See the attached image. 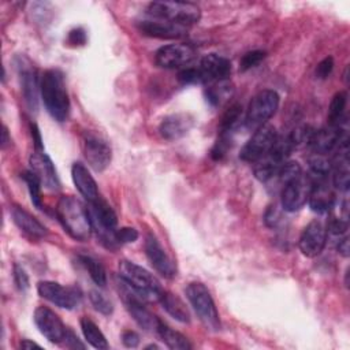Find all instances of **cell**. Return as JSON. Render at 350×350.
I'll return each mask as SVG.
<instances>
[{
  "label": "cell",
  "mask_w": 350,
  "mask_h": 350,
  "mask_svg": "<svg viewBox=\"0 0 350 350\" xmlns=\"http://www.w3.org/2000/svg\"><path fill=\"white\" fill-rule=\"evenodd\" d=\"M40 82L41 97L49 115L57 122L66 120L70 112V98L63 72L57 68L46 70Z\"/></svg>",
  "instance_id": "6da1fadb"
},
{
  "label": "cell",
  "mask_w": 350,
  "mask_h": 350,
  "mask_svg": "<svg viewBox=\"0 0 350 350\" xmlns=\"http://www.w3.org/2000/svg\"><path fill=\"white\" fill-rule=\"evenodd\" d=\"M56 216L64 231L77 241L89 239L93 228L88 208L72 196H63L56 205Z\"/></svg>",
  "instance_id": "7a4b0ae2"
},
{
  "label": "cell",
  "mask_w": 350,
  "mask_h": 350,
  "mask_svg": "<svg viewBox=\"0 0 350 350\" xmlns=\"http://www.w3.org/2000/svg\"><path fill=\"white\" fill-rule=\"evenodd\" d=\"M119 276L144 301H159L164 291L160 282L149 271L133 261L122 260L119 262Z\"/></svg>",
  "instance_id": "3957f363"
},
{
  "label": "cell",
  "mask_w": 350,
  "mask_h": 350,
  "mask_svg": "<svg viewBox=\"0 0 350 350\" xmlns=\"http://www.w3.org/2000/svg\"><path fill=\"white\" fill-rule=\"evenodd\" d=\"M88 213L90 217L92 228L96 232L98 241L107 249H116L119 246L116 241L118 217L109 204L101 197L88 202Z\"/></svg>",
  "instance_id": "277c9868"
},
{
  "label": "cell",
  "mask_w": 350,
  "mask_h": 350,
  "mask_svg": "<svg viewBox=\"0 0 350 350\" xmlns=\"http://www.w3.org/2000/svg\"><path fill=\"white\" fill-rule=\"evenodd\" d=\"M146 14L149 18L168 21L185 27L197 23L201 18L200 7L189 1H152Z\"/></svg>",
  "instance_id": "5b68a950"
},
{
  "label": "cell",
  "mask_w": 350,
  "mask_h": 350,
  "mask_svg": "<svg viewBox=\"0 0 350 350\" xmlns=\"http://www.w3.org/2000/svg\"><path fill=\"white\" fill-rule=\"evenodd\" d=\"M186 297L193 306L194 312L197 313L201 323L212 331L220 329V319L219 313L215 305V301L209 293V290L205 287L201 282H191L187 284Z\"/></svg>",
  "instance_id": "8992f818"
},
{
  "label": "cell",
  "mask_w": 350,
  "mask_h": 350,
  "mask_svg": "<svg viewBox=\"0 0 350 350\" xmlns=\"http://www.w3.org/2000/svg\"><path fill=\"white\" fill-rule=\"evenodd\" d=\"M279 107V94L272 89H265L258 92L250 101L246 115L245 124L250 130H256L264 124L275 115Z\"/></svg>",
  "instance_id": "52a82bcc"
},
{
  "label": "cell",
  "mask_w": 350,
  "mask_h": 350,
  "mask_svg": "<svg viewBox=\"0 0 350 350\" xmlns=\"http://www.w3.org/2000/svg\"><path fill=\"white\" fill-rule=\"evenodd\" d=\"M278 138L276 129L271 124H264L254 130V134L250 137V139L243 145L241 150V159L243 161L254 164L264 156L269 153L272 149L275 141Z\"/></svg>",
  "instance_id": "ba28073f"
},
{
  "label": "cell",
  "mask_w": 350,
  "mask_h": 350,
  "mask_svg": "<svg viewBox=\"0 0 350 350\" xmlns=\"http://www.w3.org/2000/svg\"><path fill=\"white\" fill-rule=\"evenodd\" d=\"M37 291L44 299L68 310L77 308L82 301V293L79 288L74 286H63L52 280L40 282L37 284Z\"/></svg>",
  "instance_id": "9c48e42d"
},
{
  "label": "cell",
  "mask_w": 350,
  "mask_h": 350,
  "mask_svg": "<svg viewBox=\"0 0 350 350\" xmlns=\"http://www.w3.org/2000/svg\"><path fill=\"white\" fill-rule=\"evenodd\" d=\"M82 149L88 164L97 172L104 171L112 159L109 144L93 131H86L82 138Z\"/></svg>",
  "instance_id": "30bf717a"
},
{
  "label": "cell",
  "mask_w": 350,
  "mask_h": 350,
  "mask_svg": "<svg viewBox=\"0 0 350 350\" xmlns=\"http://www.w3.org/2000/svg\"><path fill=\"white\" fill-rule=\"evenodd\" d=\"M196 49L190 44H168L157 49L154 62L163 68H185L196 59Z\"/></svg>",
  "instance_id": "8fae6325"
},
{
  "label": "cell",
  "mask_w": 350,
  "mask_h": 350,
  "mask_svg": "<svg viewBox=\"0 0 350 350\" xmlns=\"http://www.w3.org/2000/svg\"><path fill=\"white\" fill-rule=\"evenodd\" d=\"M342 123H339L338 126L328 124L327 127L313 130L308 144V146H310L313 153L325 156L327 153L334 152L340 142L347 141L346 129H343Z\"/></svg>",
  "instance_id": "7c38bea8"
},
{
  "label": "cell",
  "mask_w": 350,
  "mask_h": 350,
  "mask_svg": "<svg viewBox=\"0 0 350 350\" xmlns=\"http://www.w3.org/2000/svg\"><path fill=\"white\" fill-rule=\"evenodd\" d=\"M313 180L310 176L301 175L282 187V208L287 212L299 211L309 198Z\"/></svg>",
  "instance_id": "4fadbf2b"
},
{
  "label": "cell",
  "mask_w": 350,
  "mask_h": 350,
  "mask_svg": "<svg viewBox=\"0 0 350 350\" xmlns=\"http://www.w3.org/2000/svg\"><path fill=\"white\" fill-rule=\"evenodd\" d=\"M34 324L51 343H63L67 332V327L60 317L46 306H38L34 310Z\"/></svg>",
  "instance_id": "5bb4252c"
},
{
  "label": "cell",
  "mask_w": 350,
  "mask_h": 350,
  "mask_svg": "<svg viewBox=\"0 0 350 350\" xmlns=\"http://www.w3.org/2000/svg\"><path fill=\"white\" fill-rule=\"evenodd\" d=\"M16 66H18V74H19L22 94H23V98L26 101V105L30 111H37L38 92H40V85H41V82H38L37 70L23 56H19L16 59Z\"/></svg>",
  "instance_id": "9a60e30c"
},
{
  "label": "cell",
  "mask_w": 350,
  "mask_h": 350,
  "mask_svg": "<svg viewBox=\"0 0 350 350\" xmlns=\"http://www.w3.org/2000/svg\"><path fill=\"white\" fill-rule=\"evenodd\" d=\"M124 284V283H123ZM126 286V293L123 295V301H124V306L127 309V312L130 313V316L134 319V321L144 328L145 331L149 332H154L157 331L160 319L157 316H154L145 305H144V299L139 298L127 284Z\"/></svg>",
  "instance_id": "2e32d148"
},
{
  "label": "cell",
  "mask_w": 350,
  "mask_h": 350,
  "mask_svg": "<svg viewBox=\"0 0 350 350\" xmlns=\"http://www.w3.org/2000/svg\"><path fill=\"white\" fill-rule=\"evenodd\" d=\"M327 227L317 219L312 220L302 231L298 246L304 256L316 257L319 256L327 243Z\"/></svg>",
  "instance_id": "e0dca14e"
},
{
  "label": "cell",
  "mask_w": 350,
  "mask_h": 350,
  "mask_svg": "<svg viewBox=\"0 0 350 350\" xmlns=\"http://www.w3.org/2000/svg\"><path fill=\"white\" fill-rule=\"evenodd\" d=\"M145 254L152 267L164 278L172 279L176 275V267L164 247L153 234H148L145 238Z\"/></svg>",
  "instance_id": "ac0fdd59"
},
{
  "label": "cell",
  "mask_w": 350,
  "mask_h": 350,
  "mask_svg": "<svg viewBox=\"0 0 350 350\" xmlns=\"http://www.w3.org/2000/svg\"><path fill=\"white\" fill-rule=\"evenodd\" d=\"M197 70L201 78V83L206 85L215 81L228 79L231 72V63L224 56L209 53L201 59Z\"/></svg>",
  "instance_id": "d6986e66"
},
{
  "label": "cell",
  "mask_w": 350,
  "mask_h": 350,
  "mask_svg": "<svg viewBox=\"0 0 350 350\" xmlns=\"http://www.w3.org/2000/svg\"><path fill=\"white\" fill-rule=\"evenodd\" d=\"M30 171L38 178L41 185L48 190H59L60 182L57 178L56 168L42 150H36L30 156Z\"/></svg>",
  "instance_id": "ffe728a7"
},
{
  "label": "cell",
  "mask_w": 350,
  "mask_h": 350,
  "mask_svg": "<svg viewBox=\"0 0 350 350\" xmlns=\"http://www.w3.org/2000/svg\"><path fill=\"white\" fill-rule=\"evenodd\" d=\"M138 29L142 34L148 37H154V38H163V40H174V38H180L185 34H187V27L157 19V18H149L138 22Z\"/></svg>",
  "instance_id": "44dd1931"
},
{
  "label": "cell",
  "mask_w": 350,
  "mask_h": 350,
  "mask_svg": "<svg viewBox=\"0 0 350 350\" xmlns=\"http://www.w3.org/2000/svg\"><path fill=\"white\" fill-rule=\"evenodd\" d=\"M193 126L194 118L190 113L179 112L165 116L159 126V133L167 141H176L185 137Z\"/></svg>",
  "instance_id": "7402d4cb"
},
{
  "label": "cell",
  "mask_w": 350,
  "mask_h": 350,
  "mask_svg": "<svg viewBox=\"0 0 350 350\" xmlns=\"http://www.w3.org/2000/svg\"><path fill=\"white\" fill-rule=\"evenodd\" d=\"M71 178L72 182L75 185V187L78 189V191L81 193V196L89 202V201H94L96 198L100 197L98 193V187L97 183L94 180V178L90 175L89 170L79 161L74 163L71 167Z\"/></svg>",
  "instance_id": "603a6c76"
},
{
  "label": "cell",
  "mask_w": 350,
  "mask_h": 350,
  "mask_svg": "<svg viewBox=\"0 0 350 350\" xmlns=\"http://www.w3.org/2000/svg\"><path fill=\"white\" fill-rule=\"evenodd\" d=\"M11 217L16 227L31 238H44L48 234L46 227L19 205H14L11 208Z\"/></svg>",
  "instance_id": "cb8c5ba5"
},
{
  "label": "cell",
  "mask_w": 350,
  "mask_h": 350,
  "mask_svg": "<svg viewBox=\"0 0 350 350\" xmlns=\"http://www.w3.org/2000/svg\"><path fill=\"white\" fill-rule=\"evenodd\" d=\"M334 201H335V197L332 191L328 189V186L323 180L313 182V186L308 198L309 206L313 212H317V213L328 212L334 206Z\"/></svg>",
  "instance_id": "d4e9b609"
},
{
  "label": "cell",
  "mask_w": 350,
  "mask_h": 350,
  "mask_svg": "<svg viewBox=\"0 0 350 350\" xmlns=\"http://www.w3.org/2000/svg\"><path fill=\"white\" fill-rule=\"evenodd\" d=\"M232 93H234V85L230 82V79H221V81L206 83V88L204 90L205 98L208 104H211L212 107L223 105L230 100Z\"/></svg>",
  "instance_id": "484cf974"
},
{
  "label": "cell",
  "mask_w": 350,
  "mask_h": 350,
  "mask_svg": "<svg viewBox=\"0 0 350 350\" xmlns=\"http://www.w3.org/2000/svg\"><path fill=\"white\" fill-rule=\"evenodd\" d=\"M159 301L163 305L164 310L170 316H172L175 320H178L180 323H189L190 321V313H189L186 305L175 294L168 293V291H163Z\"/></svg>",
  "instance_id": "4316f807"
},
{
  "label": "cell",
  "mask_w": 350,
  "mask_h": 350,
  "mask_svg": "<svg viewBox=\"0 0 350 350\" xmlns=\"http://www.w3.org/2000/svg\"><path fill=\"white\" fill-rule=\"evenodd\" d=\"M156 334L165 343V346L172 350H190L191 349V343L183 334L172 329L171 327L164 324L161 320L159 323Z\"/></svg>",
  "instance_id": "83f0119b"
},
{
  "label": "cell",
  "mask_w": 350,
  "mask_h": 350,
  "mask_svg": "<svg viewBox=\"0 0 350 350\" xmlns=\"http://www.w3.org/2000/svg\"><path fill=\"white\" fill-rule=\"evenodd\" d=\"M81 329H82V334H83L85 339L88 340V343H90L94 349H98V350L108 349V342H107L104 334L96 325V323L92 321L89 317L81 319Z\"/></svg>",
  "instance_id": "f1b7e54d"
},
{
  "label": "cell",
  "mask_w": 350,
  "mask_h": 350,
  "mask_svg": "<svg viewBox=\"0 0 350 350\" xmlns=\"http://www.w3.org/2000/svg\"><path fill=\"white\" fill-rule=\"evenodd\" d=\"M242 107L239 104L231 105L221 116V120L219 123V135H227L231 137L234 129L238 126V123L242 120Z\"/></svg>",
  "instance_id": "f546056e"
},
{
  "label": "cell",
  "mask_w": 350,
  "mask_h": 350,
  "mask_svg": "<svg viewBox=\"0 0 350 350\" xmlns=\"http://www.w3.org/2000/svg\"><path fill=\"white\" fill-rule=\"evenodd\" d=\"M78 258H79V262L83 265V268L89 272V276L92 278V280L98 287H104L107 284V273L101 262L93 258L92 256H86V254H82Z\"/></svg>",
  "instance_id": "4dcf8cb0"
},
{
  "label": "cell",
  "mask_w": 350,
  "mask_h": 350,
  "mask_svg": "<svg viewBox=\"0 0 350 350\" xmlns=\"http://www.w3.org/2000/svg\"><path fill=\"white\" fill-rule=\"evenodd\" d=\"M347 104V93L346 92H338L332 97L329 107H328V124L338 126L339 123L343 122V112Z\"/></svg>",
  "instance_id": "1f68e13d"
},
{
  "label": "cell",
  "mask_w": 350,
  "mask_h": 350,
  "mask_svg": "<svg viewBox=\"0 0 350 350\" xmlns=\"http://www.w3.org/2000/svg\"><path fill=\"white\" fill-rule=\"evenodd\" d=\"M22 178H23L25 183L27 185V190H29L33 205L38 209H42V202H41V187H42V185H41V182L38 180V178L31 171L23 172Z\"/></svg>",
  "instance_id": "d6a6232c"
},
{
  "label": "cell",
  "mask_w": 350,
  "mask_h": 350,
  "mask_svg": "<svg viewBox=\"0 0 350 350\" xmlns=\"http://www.w3.org/2000/svg\"><path fill=\"white\" fill-rule=\"evenodd\" d=\"M89 299H90L93 308H94L97 312H100L101 314L109 316V314L113 312L112 302H111L104 294H101L100 291L92 290L90 294H89Z\"/></svg>",
  "instance_id": "836d02e7"
},
{
  "label": "cell",
  "mask_w": 350,
  "mask_h": 350,
  "mask_svg": "<svg viewBox=\"0 0 350 350\" xmlns=\"http://www.w3.org/2000/svg\"><path fill=\"white\" fill-rule=\"evenodd\" d=\"M264 57H265L264 51H250L242 56V59L239 62V70L247 71L252 67H256Z\"/></svg>",
  "instance_id": "e575fe53"
},
{
  "label": "cell",
  "mask_w": 350,
  "mask_h": 350,
  "mask_svg": "<svg viewBox=\"0 0 350 350\" xmlns=\"http://www.w3.org/2000/svg\"><path fill=\"white\" fill-rule=\"evenodd\" d=\"M178 79L183 85H194V83H201V78L198 74L197 67H185L179 71Z\"/></svg>",
  "instance_id": "d590c367"
},
{
  "label": "cell",
  "mask_w": 350,
  "mask_h": 350,
  "mask_svg": "<svg viewBox=\"0 0 350 350\" xmlns=\"http://www.w3.org/2000/svg\"><path fill=\"white\" fill-rule=\"evenodd\" d=\"M116 241L119 245L133 243L138 239V231L133 227H120L116 230Z\"/></svg>",
  "instance_id": "8d00e7d4"
},
{
  "label": "cell",
  "mask_w": 350,
  "mask_h": 350,
  "mask_svg": "<svg viewBox=\"0 0 350 350\" xmlns=\"http://www.w3.org/2000/svg\"><path fill=\"white\" fill-rule=\"evenodd\" d=\"M14 282L18 287L19 291H26L30 287V282H29V276L25 272V269L22 267H19L18 264L14 265Z\"/></svg>",
  "instance_id": "74e56055"
},
{
  "label": "cell",
  "mask_w": 350,
  "mask_h": 350,
  "mask_svg": "<svg viewBox=\"0 0 350 350\" xmlns=\"http://www.w3.org/2000/svg\"><path fill=\"white\" fill-rule=\"evenodd\" d=\"M327 232H331L332 235H343L347 231V220L340 217H334L327 226Z\"/></svg>",
  "instance_id": "f35d334b"
},
{
  "label": "cell",
  "mask_w": 350,
  "mask_h": 350,
  "mask_svg": "<svg viewBox=\"0 0 350 350\" xmlns=\"http://www.w3.org/2000/svg\"><path fill=\"white\" fill-rule=\"evenodd\" d=\"M334 68V59L331 56L324 57L316 67V77L320 79H325Z\"/></svg>",
  "instance_id": "ab89813d"
},
{
  "label": "cell",
  "mask_w": 350,
  "mask_h": 350,
  "mask_svg": "<svg viewBox=\"0 0 350 350\" xmlns=\"http://www.w3.org/2000/svg\"><path fill=\"white\" fill-rule=\"evenodd\" d=\"M67 42L72 46H81L86 44V31L82 27L72 29L67 36Z\"/></svg>",
  "instance_id": "60d3db41"
},
{
  "label": "cell",
  "mask_w": 350,
  "mask_h": 350,
  "mask_svg": "<svg viewBox=\"0 0 350 350\" xmlns=\"http://www.w3.org/2000/svg\"><path fill=\"white\" fill-rule=\"evenodd\" d=\"M280 212L278 209L276 205H271L268 206V209L265 211V215H264V221L268 227H275L278 226V223L280 221Z\"/></svg>",
  "instance_id": "b9f144b4"
},
{
  "label": "cell",
  "mask_w": 350,
  "mask_h": 350,
  "mask_svg": "<svg viewBox=\"0 0 350 350\" xmlns=\"http://www.w3.org/2000/svg\"><path fill=\"white\" fill-rule=\"evenodd\" d=\"M122 342L126 347H130V349H134L139 345V335L135 332V331H131V329H126L123 331L122 334Z\"/></svg>",
  "instance_id": "7bdbcfd3"
},
{
  "label": "cell",
  "mask_w": 350,
  "mask_h": 350,
  "mask_svg": "<svg viewBox=\"0 0 350 350\" xmlns=\"http://www.w3.org/2000/svg\"><path fill=\"white\" fill-rule=\"evenodd\" d=\"M63 342L66 343V346H67V347H71V349H77V347L83 349V347H85V345L79 342L78 336H77L71 329H68V328H67L66 338H64V340H63Z\"/></svg>",
  "instance_id": "ee69618b"
},
{
  "label": "cell",
  "mask_w": 350,
  "mask_h": 350,
  "mask_svg": "<svg viewBox=\"0 0 350 350\" xmlns=\"http://www.w3.org/2000/svg\"><path fill=\"white\" fill-rule=\"evenodd\" d=\"M336 250L343 256V257H349V238L343 237L340 241H338L336 243Z\"/></svg>",
  "instance_id": "f6af8a7d"
},
{
  "label": "cell",
  "mask_w": 350,
  "mask_h": 350,
  "mask_svg": "<svg viewBox=\"0 0 350 350\" xmlns=\"http://www.w3.org/2000/svg\"><path fill=\"white\" fill-rule=\"evenodd\" d=\"M31 137H33V142L36 145V150H41L42 149V144H41V134L40 130L37 129V126L33 123L31 126Z\"/></svg>",
  "instance_id": "bcb514c9"
},
{
  "label": "cell",
  "mask_w": 350,
  "mask_h": 350,
  "mask_svg": "<svg viewBox=\"0 0 350 350\" xmlns=\"http://www.w3.org/2000/svg\"><path fill=\"white\" fill-rule=\"evenodd\" d=\"M21 347H23V349H27V347H40V345L36 343V342H30V340H27V339H23V340L21 342Z\"/></svg>",
  "instance_id": "7dc6e473"
},
{
  "label": "cell",
  "mask_w": 350,
  "mask_h": 350,
  "mask_svg": "<svg viewBox=\"0 0 350 350\" xmlns=\"http://www.w3.org/2000/svg\"><path fill=\"white\" fill-rule=\"evenodd\" d=\"M7 144H8V131H7V127H4V129H3V141H1V146L4 148Z\"/></svg>",
  "instance_id": "c3c4849f"
},
{
  "label": "cell",
  "mask_w": 350,
  "mask_h": 350,
  "mask_svg": "<svg viewBox=\"0 0 350 350\" xmlns=\"http://www.w3.org/2000/svg\"><path fill=\"white\" fill-rule=\"evenodd\" d=\"M146 349H157V346L156 345H149V346H146Z\"/></svg>",
  "instance_id": "681fc988"
}]
</instances>
